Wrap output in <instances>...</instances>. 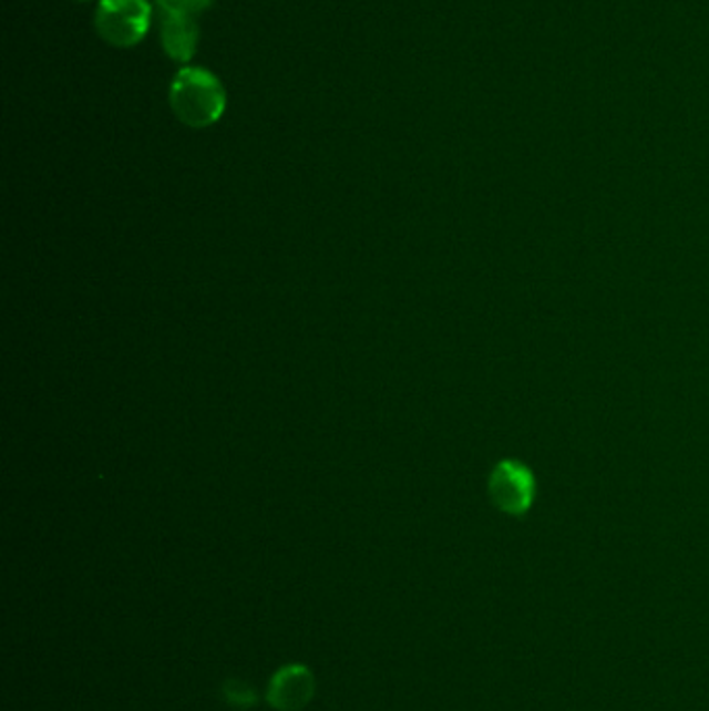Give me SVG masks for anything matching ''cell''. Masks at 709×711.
Returning a JSON list of instances; mask_svg holds the SVG:
<instances>
[{
    "instance_id": "6da1fadb",
    "label": "cell",
    "mask_w": 709,
    "mask_h": 711,
    "mask_svg": "<svg viewBox=\"0 0 709 711\" xmlns=\"http://www.w3.org/2000/svg\"><path fill=\"white\" fill-rule=\"evenodd\" d=\"M169 104L184 125L204 130L223 117L227 94L215 73L203 68H184L171 82Z\"/></svg>"
},
{
    "instance_id": "8992f818",
    "label": "cell",
    "mask_w": 709,
    "mask_h": 711,
    "mask_svg": "<svg viewBox=\"0 0 709 711\" xmlns=\"http://www.w3.org/2000/svg\"><path fill=\"white\" fill-rule=\"evenodd\" d=\"M223 697L227 699L229 705L234 708H239V710H246V708H253L258 701V694L254 691V687H250L248 682L239 680V678H229L225 684H223Z\"/></svg>"
},
{
    "instance_id": "7a4b0ae2",
    "label": "cell",
    "mask_w": 709,
    "mask_h": 711,
    "mask_svg": "<svg viewBox=\"0 0 709 711\" xmlns=\"http://www.w3.org/2000/svg\"><path fill=\"white\" fill-rule=\"evenodd\" d=\"M153 21L148 0H101L94 25L104 42L117 49H132L144 40Z\"/></svg>"
},
{
    "instance_id": "52a82bcc",
    "label": "cell",
    "mask_w": 709,
    "mask_h": 711,
    "mask_svg": "<svg viewBox=\"0 0 709 711\" xmlns=\"http://www.w3.org/2000/svg\"><path fill=\"white\" fill-rule=\"evenodd\" d=\"M213 2H215V0H184L187 11H189L192 16H201L206 9L213 7Z\"/></svg>"
},
{
    "instance_id": "5b68a950",
    "label": "cell",
    "mask_w": 709,
    "mask_h": 711,
    "mask_svg": "<svg viewBox=\"0 0 709 711\" xmlns=\"http://www.w3.org/2000/svg\"><path fill=\"white\" fill-rule=\"evenodd\" d=\"M161 18V44L165 54L175 63H189L198 47V23L186 11L158 9Z\"/></svg>"
},
{
    "instance_id": "ba28073f",
    "label": "cell",
    "mask_w": 709,
    "mask_h": 711,
    "mask_svg": "<svg viewBox=\"0 0 709 711\" xmlns=\"http://www.w3.org/2000/svg\"><path fill=\"white\" fill-rule=\"evenodd\" d=\"M80 2H82V0H80Z\"/></svg>"
},
{
    "instance_id": "277c9868",
    "label": "cell",
    "mask_w": 709,
    "mask_h": 711,
    "mask_svg": "<svg viewBox=\"0 0 709 711\" xmlns=\"http://www.w3.org/2000/svg\"><path fill=\"white\" fill-rule=\"evenodd\" d=\"M315 693V672L305 663H288L270 677L265 699L275 711H302Z\"/></svg>"
},
{
    "instance_id": "3957f363",
    "label": "cell",
    "mask_w": 709,
    "mask_h": 711,
    "mask_svg": "<svg viewBox=\"0 0 709 711\" xmlns=\"http://www.w3.org/2000/svg\"><path fill=\"white\" fill-rule=\"evenodd\" d=\"M490 497L495 508L521 516L535 499V478L523 464L504 460L491 473Z\"/></svg>"
}]
</instances>
